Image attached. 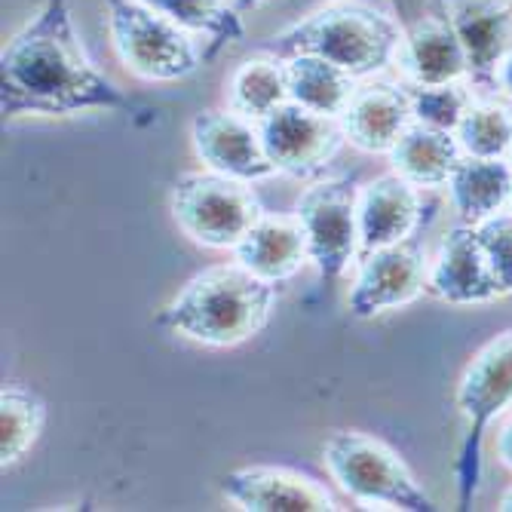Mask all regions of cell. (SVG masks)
Wrapping results in <instances>:
<instances>
[{"label":"cell","instance_id":"6da1fadb","mask_svg":"<svg viewBox=\"0 0 512 512\" xmlns=\"http://www.w3.org/2000/svg\"><path fill=\"white\" fill-rule=\"evenodd\" d=\"M83 111L145 114L86 56L71 0H43L0 53V114L74 117Z\"/></svg>","mask_w":512,"mask_h":512},{"label":"cell","instance_id":"7a4b0ae2","mask_svg":"<svg viewBox=\"0 0 512 512\" xmlns=\"http://www.w3.org/2000/svg\"><path fill=\"white\" fill-rule=\"evenodd\" d=\"M273 310L276 286L234 261L191 276L154 322L203 347H237L267 329Z\"/></svg>","mask_w":512,"mask_h":512},{"label":"cell","instance_id":"3957f363","mask_svg":"<svg viewBox=\"0 0 512 512\" xmlns=\"http://www.w3.org/2000/svg\"><path fill=\"white\" fill-rule=\"evenodd\" d=\"M405 31L381 10L365 4H329L325 10L267 37L261 50L279 59L319 56L350 71L356 80H371L393 68Z\"/></svg>","mask_w":512,"mask_h":512},{"label":"cell","instance_id":"277c9868","mask_svg":"<svg viewBox=\"0 0 512 512\" xmlns=\"http://www.w3.org/2000/svg\"><path fill=\"white\" fill-rule=\"evenodd\" d=\"M463 436L454 460L457 506L470 509L482 482L485 433L512 408V329L494 335L463 368L454 390Z\"/></svg>","mask_w":512,"mask_h":512},{"label":"cell","instance_id":"5b68a950","mask_svg":"<svg viewBox=\"0 0 512 512\" xmlns=\"http://www.w3.org/2000/svg\"><path fill=\"white\" fill-rule=\"evenodd\" d=\"M322 463L338 488L371 509L433 512L436 500L417 482L399 451L362 430H338L322 445Z\"/></svg>","mask_w":512,"mask_h":512},{"label":"cell","instance_id":"8992f818","mask_svg":"<svg viewBox=\"0 0 512 512\" xmlns=\"http://www.w3.org/2000/svg\"><path fill=\"white\" fill-rule=\"evenodd\" d=\"M102 4L114 53L135 77L175 83L194 77L206 62L194 34L178 28L142 0H102Z\"/></svg>","mask_w":512,"mask_h":512},{"label":"cell","instance_id":"52a82bcc","mask_svg":"<svg viewBox=\"0 0 512 512\" xmlns=\"http://www.w3.org/2000/svg\"><path fill=\"white\" fill-rule=\"evenodd\" d=\"M169 209L184 237H191L203 249L230 252L264 215L252 181H240L212 169L181 172L172 184Z\"/></svg>","mask_w":512,"mask_h":512},{"label":"cell","instance_id":"ba28073f","mask_svg":"<svg viewBox=\"0 0 512 512\" xmlns=\"http://www.w3.org/2000/svg\"><path fill=\"white\" fill-rule=\"evenodd\" d=\"M295 215L304 224L310 264L322 286H332L347 273L359 252V188L353 178H325L307 188Z\"/></svg>","mask_w":512,"mask_h":512},{"label":"cell","instance_id":"9c48e42d","mask_svg":"<svg viewBox=\"0 0 512 512\" xmlns=\"http://www.w3.org/2000/svg\"><path fill=\"white\" fill-rule=\"evenodd\" d=\"M258 132L276 172L292 178H316L347 142L338 117L316 114L292 99L258 120Z\"/></svg>","mask_w":512,"mask_h":512},{"label":"cell","instance_id":"30bf717a","mask_svg":"<svg viewBox=\"0 0 512 512\" xmlns=\"http://www.w3.org/2000/svg\"><path fill=\"white\" fill-rule=\"evenodd\" d=\"M427 273L430 261L414 237L362 255L347 298L350 313L356 319H375L381 313L414 304L427 292Z\"/></svg>","mask_w":512,"mask_h":512},{"label":"cell","instance_id":"8fae6325","mask_svg":"<svg viewBox=\"0 0 512 512\" xmlns=\"http://www.w3.org/2000/svg\"><path fill=\"white\" fill-rule=\"evenodd\" d=\"M191 142L200 163L212 172L240 178V181H264L279 175L270 163L258 123L237 111H200L191 120Z\"/></svg>","mask_w":512,"mask_h":512},{"label":"cell","instance_id":"7c38bea8","mask_svg":"<svg viewBox=\"0 0 512 512\" xmlns=\"http://www.w3.org/2000/svg\"><path fill=\"white\" fill-rule=\"evenodd\" d=\"M427 295L454 307H476L506 298L497 276L491 273L476 237V224L460 221L442 237L427 273Z\"/></svg>","mask_w":512,"mask_h":512},{"label":"cell","instance_id":"4fadbf2b","mask_svg":"<svg viewBox=\"0 0 512 512\" xmlns=\"http://www.w3.org/2000/svg\"><path fill=\"white\" fill-rule=\"evenodd\" d=\"M221 494L246 512H335L338 500L322 482L286 467H240L221 476Z\"/></svg>","mask_w":512,"mask_h":512},{"label":"cell","instance_id":"5bb4252c","mask_svg":"<svg viewBox=\"0 0 512 512\" xmlns=\"http://www.w3.org/2000/svg\"><path fill=\"white\" fill-rule=\"evenodd\" d=\"M424 221V197L396 172H384L359 188V252L368 255L405 243Z\"/></svg>","mask_w":512,"mask_h":512},{"label":"cell","instance_id":"9a60e30c","mask_svg":"<svg viewBox=\"0 0 512 512\" xmlns=\"http://www.w3.org/2000/svg\"><path fill=\"white\" fill-rule=\"evenodd\" d=\"M414 123L408 86L387 80H365L356 86L341 114L347 142L362 154H390L402 132Z\"/></svg>","mask_w":512,"mask_h":512},{"label":"cell","instance_id":"2e32d148","mask_svg":"<svg viewBox=\"0 0 512 512\" xmlns=\"http://www.w3.org/2000/svg\"><path fill=\"white\" fill-rule=\"evenodd\" d=\"M393 68L405 86H439L454 80H470V59L448 16L417 19L402 43Z\"/></svg>","mask_w":512,"mask_h":512},{"label":"cell","instance_id":"e0dca14e","mask_svg":"<svg viewBox=\"0 0 512 512\" xmlns=\"http://www.w3.org/2000/svg\"><path fill=\"white\" fill-rule=\"evenodd\" d=\"M445 16L467 50L470 83L494 89V71L512 50L509 4L506 0H445Z\"/></svg>","mask_w":512,"mask_h":512},{"label":"cell","instance_id":"ac0fdd59","mask_svg":"<svg viewBox=\"0 0 512 512\" xmlns=\"http://www.w3.org/2000/svg\"><path fill=\"white\" fill-rule=\"evenodd\" d=\"M234 258L273 286L286 283L304 264H310L301 218L264 212L234 249Z\"/></svg>","mask_w":512,"mask_h":512},{"label":"cell","instance_id":"d6986e66","mask_svg":"<svg viewBox=\"0 0 512 512\" xmlns=\"http://www.w3.org/2000/svg\"><path fill=\"white\" fill-rule=\"evenodd\" d=\"M387 157L393 172L411 181L414 188L439 191L448 188V178L457 169L463 148L457 142V132L411 123Z\"/></svg>","mask_w":512,"mask_h":512},{"label":"cell","instance_id":"ffe728a7","mask_svg":"<svg viewBox=\"0 0 512 512\" xmlns=\"http://www.w3.org/2000/svg\"><path fill=\"white\" fill-rule=\"evenodd\" d=\"M512 194V163L463 154L457 169L448 178V197L460 221L479 224L503 206H509Z\"/></svg>","mask_w":512,"mask_h":512},{"label":"cell","instance_id":"44dd1931","mask_svg":"<svg viewBox=\"0 0 512 512\" xmlns=\"http://www.w3.org/2000/svg\"><path fill=\"white\" fill-rule=\"evenodd\" d=\"M286 74H289V99L325 114V117H338L350 105L353 92H356V77L344 68H338L329 59L319 56H289L286 59Z\"/></svg>","mask_w":512,"mask_h":512},{"label":"cell","instance_id":"7402d4cb","mask_svg":"<svg viewBox=\"0 0 512 512\" xmlns=\"http://www.w3.org/2000/svg\"><path fill=\"white\" fill-rule=\"evenodd\" d=\"M151 10L172 19L194 37H206V62H212L221 50L246 40L243 13L234 0H142Z\"/></svg>","mask_w":512,"mask_h":512},{"label":"cell","instance_id":"603a6c76","mask_svg":"<svg viewBox=\"0 0 512 512\" xmlns=\"http://www.w3.org/2000/svg\"><path fill=\"white\" fill-rule=\"evenodd\" d=\"M230 111H237L249 120H264L279 105L289 102V74L286 59L279 56H261L243 62L227 83Z\"/></svg>","mask_w":512,"mask_h":512},{"label":"cell","instance_id":"cb8c5ba5","mask_svg":"<svg viewBox=\"0 0 512 512\" xmlns=\"http://www.w3.org/2000/svg\"><path fill=\"white\" fill-rule=\"evenodd\" d=\"M43 424L46 405L34 390L22 384H7L0 390V467H16L37 445Z\"/></svg>","mask_w":512,"mask_h":512},{"label":"cell","instance_id":"d4e9b609","mask_svg":"<svg viewBox=\"0 0 512 512\" xmlns=\"http://www.w3.org/2000/svg\"><path fill=\"white\" fill-rule=\"evenodd\" d=\"M463 154L509 160L512 151V108L497 99H476L457 126Z\"/></svg>","mask_w":512,"mask_h":512},{"label":"cell","instance_id":"484cf974","mask_svg":"<svg viewBox=\"0 0 512 512\" xmlns=\"http://www.w3.org/2000/svg\"><path fill=\"white\" fill-rule=\"evenodd\" d=\"M411 96V114L414 123L436 126L457 132L460 120L467 117L473 99L470 80H454V83H439V86H408Z\"/></svg>","mask_w":512,"mask_h":512},{"label":"cell","instance_id":"4316f807","mask_svg":"<svg viewBox=\"0 0 512 512\" xmlns=\"http://www.w3.org/2000/svg\"><path fill=\"white\" fill-rule=\"evenodd\" d=\"M485 261L506 295H512V212H497L476 224Z\"/></svg>","mask_w":512,"mask_h":512},{"label":"cell","instance_id":"83f0119b","mask_svg":"<svg viewBox=\"0 0 512 512\" xmlns=\"http://www.w3.org/2000/svg\"><path fill=\"white\" fill-rule=\"evenodd\" d=\"M494 454H497V460L503 463V467L512 473V414L500 424V430L494 436Z\"/></svg>","mask_w":512,"mask_h":512},{"label":"cell","instance_id":"f1b7e54d","mask_svg":"<svg viewBox=\"0 0 512 512\" xmlns=\"http://www.w3.org/2000/svg\"><path fill=\"white\" fill-rule=\"evenodd\" d=\"M494 89L500 92V96L512 99V50L500 59V65L494 71Z\"/></svg>","mask_w":512,"mask_h":512},{"label":"cell","instance_id":"f546056e","mask_svg":"<svg viewBox=\"0 0 512 512\" xmlns=\"http://www.w3.org/2000/svg\"><path fill=\"white\" fill-rule=\"evenodd\" d=\"M264 4V0H234V7L246 16V13H252V10H258Z\"/></svg>","mask_w":512,"mask_h":512},{"label":"cell","instance_id":"4dcf8cb0","mask_svg":"<svg viewBox=\"0 0 512 512\" xmlns=\"http://www.w3.org/2000/svg\"><path fill=\"white\" fill-rule=\"evenodd\" d=\"M497 509L500 512H512V485L500 494V503H497Z\"/></svg>","mask_w":512,"mask_h":512},{"label":"cell","instance_id":"1f68e13d","mask_svg":"<svg viewBox=\"0 0 512 512\" xmlns=\"http://www.w3.org/2000/svg\"><path fill=\"white\" fill-rule=\"evenodd\" d=\"M304 4H322V0H304ZM325 4H329V0H325Z\"/></svg>","mask_w":512,"mask_h":512},{"label":"cell","instance_id":"d6a6232c","mask_svg":"<svg viewBox=\"0 0 512 512\" xmlns=\"http://www.w3.org/2000/svg\"><path fill=\"white\" fill-rule=\"evenodd\" d=\"M509 209H512V194H509Z\"/></svg>","mask_w":512,"mask_h":512},{"label":"cell","instance_id":"836d02e7","mask_svg":"<svg viewBox=\"0 0 512 512\" xmlns=\"http://www.w3.org/2000/svg\"><path fill=\"white\" fill-rule=\"evenodd\" d=\"M506 4H509V10H512V0H506Z\"/></svg>","mask_w":512,"mask_h":512},{"label":"cell","instance_id":"e575fe53","mask_svg":"<svg viewBox=\"0 0 512 512\" xmlns=\"http://www.w3.org/2000/svg\"><path fill=\"white\" fill-rule=\"evenodd\" d=\"M509 163H512V151H509Z\"/></svg>","mask_w":512,"mask_h":512}]
</instances>
